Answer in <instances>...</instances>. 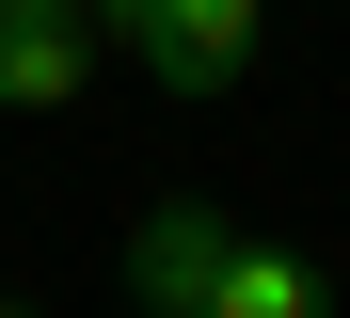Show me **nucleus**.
I'll use <instances>...</instances> for the list:
<instances>
[{
    "label": "nucleus",
    "mask_w": 350,
    "mask_h": 318,
    "mask_svg": "<svg viewBox=\"0 0 350 318\" xmlns=\"http://www.w3.org/2000/svg\"><path fill=\"white\" fill-rule=\"evenodd\" d=\"M0 318H16V302H0Z\"/></svg>",
    "instance_id": "obj_6"
},
{
    "label": "nucleus",
    "mask_w": 350,
    "mask_h": 318,
    "mask_svg": "<svg viewBox=\"0 0 350 318\" xmlns=\"http://www.w3.org/2000/svg\"><path fill=\"white\" fill-rule=\"evenodd\" d=\"M16 16H96V0H0V32H16Z\"/></svg>",
    "instance_id": "obj_5"
},
{
    "label": "nucleus",
    "mask_w": 350,
    "mask_h": 318,
    "mask_svg": "<svg viewBox=\"0 0 350 318\" xmlns=\"http://www.w3.org/2000/svg\"><path fill=\"white\" fill-rule=\"evenodd\" d=\"M207 318H334V271H319V254H286V239H239V254H223V287H207Z\"/></svg>",
    "instance_id": "obj_4"
},
{
    "label": "nucleus",
    "mask_w": 350,
    "mask_h": 318,
    "mask_svg": "<svg viewBox=\"0 0 350 318\" xmlns=\"http://www.w3.org/2000/svg\"><path fill=\"white\" fill-rule=\"evenodd\" d=\"M96 32L128 48L159 96H223L255 64V0H96Z\"/></svg>",
    "instance_id": "obj_1"
},
{
    "label": "nucleus",
    "mask_w": 350,
    "mask_h": 318,
    "mask_svg": "<svg viewBox=\"0 0 350 318\" xmlns=\"http://www.w3.org/2000/svg\"><path fill=\"white\" fill-rule=\"evenodd\" d=\"M96 16H16V32H0V111H64L80 80H96Z\"/></svg>",
    "instance_id": "obj_3"
},
{
    "label": "nucleus",
    "mask_w": 350,
    "mask_h": 318,
    "mask_svg": "<svg viewBox=\"0 0 350 318\" xmlns=\"http://www.w3.org/2000/svg\"><path fill=\"white\" fill-rule=\"evenodd\" d=\"M223 254H239V223H223L207 191H159V207L128 223V302H144V318H207Z\"/></svg>",
    "instance_id": "obj_2"
}]
</instances>
